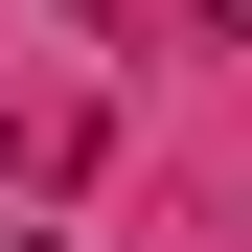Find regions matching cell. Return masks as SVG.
<instances>
[{"label":"cell","instance_id":"obj_1","mask_svg":"<svg viewBox=\"0 0 252 252\" xmlns=\"http://www.w3.org/2000/svg\"><path fill=\"white\" fill-rule=\"evenodd\" d=\"M206 23H229V46H252V0H206Z\"/></svg>","mask_w":252,"mask_h":252}]
</instances>
